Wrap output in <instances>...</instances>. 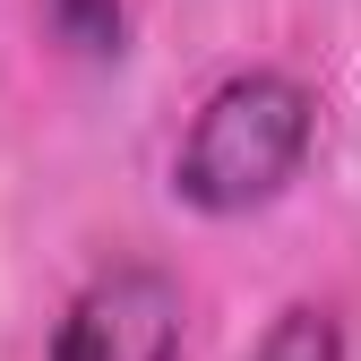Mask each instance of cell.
Listing matches in <instances>:
<instances>
[{
    "label": "cell",
    "mask_w": 361,
    "mask_h": 361,
    "mask_svg": "<svg viewBox=\"0 0 361 361\" xmlns=\"http://www.w3.org/2000/svg\"><path fill=\"white\" fill-rule=\"evenodd\" d=\"M310 129H319L310 86H293L284 69H241L198 104L190 138H180V164H172V190L198 215H250V207L293 190Z\"/></svg>",
    "instance_id": "obj_1"
},
{
    "label": "cell",
    "mask_w": 361,
    "mask_h": 361,
    "mask_svg": "<svg viewBox=\"0 0 361 361\" xmlns=\"http://www.w3.org/2000/svg\"><path fill=\"white\" fill-rule=\"evenodd\" d=\"M190 301L164 267H112L95 276L52 336V361H180Z\"/></svg>",
    "instance_id": "obj_2"
},
{
    "label": "cell",
    "mask_w": 361,
    "mask_h": 361,
    "mask_svg": "<svg viewBox=\"0 0 361 361\" xmlns=\"http://www.w3.org/2000/svg\"><path fill=\"white\" fill-rule=\"evenodd\" d=\"M250 361H344V327H336V310L293 301L284 319L258 336V353H250Z\"/></svg>",
    "instance_id": "obj_3"
},
{
    "label": "cell",
    "mask_w": 361,
    "mask_h": 361,
    "mask_svg": "<svg viewBox=\"0 0 361 361\" xmlns=\"http://www.w3.org/2000/svg\"><path fill=\"white\" fill-rule=\"evenodd\" d=\"M43 18H52V35L69 52H86V61L121 52V0H43Z\"/></svg>",
    "instance_id": "obj_4"
}]
</instances>
